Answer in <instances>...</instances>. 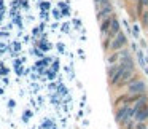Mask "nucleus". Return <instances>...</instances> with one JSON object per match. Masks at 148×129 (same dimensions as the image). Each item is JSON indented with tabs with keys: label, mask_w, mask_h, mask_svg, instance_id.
Here are the masks:
<instances>
[{
	"label": "nucleus",
	"mask_w": 148,
	"mask_h": 129,
	"mask_svg": "<svg viewBox=\"0 0 148 129\" xmlns=\"http://www.w3.org/2000/svg\"><path fill=\"white\" fill-rule=\"evenodd\" d=\"M99 5H102V7H105V5H110V0H96Z\"/></svg>",
	"instance_id": "9b49d317"
},
{
	"label": "nucleus",
	"mask_w": 148,
	"mask_h": 129,
	"mask_svg": "<svg viewBox=\"0 0 148 129\" xmlns=\"http://www.w3.org/2000/svg\"><path fill=\"white\" fill-rule=\"evenodd\" d=\"M110 13H112V7L110 5H105V7L100 10V13L97 14V19L99 21H102V19H105V18H108L110 16Z\"/></svg>",
	"instance_id": "0eeeda50"
},
{
	"label": "nucleus",
	"mask_w": 148,
	"mask_h": 129,
	"mask_svg": "<svg viewBox=\"0 0 148 129\" xmlns=\"http://www.w3.org/2000/svg\"><path fill=\"white\" fill-rule=\"evenodd\" d=\"M118 32H119V23H118V19H116V16H112V23H110V27H108V30H107V34H108L107 38L112 40Z\"/></svg>",
	"instance_id": "39448f33"
},
{
	"label": "nucleus",
	"mask_w": 148,
	"mask_h": 129,
	"mask_svg": "<svg viewBox=\"0 0 148 129\" xmlns=\"http://www.w3.org/2000/svg\"><path fill=\"white\" fill-rule=\"evenodd\" d=\"M121 128H124V129H135V121H134V119H129V121L124 123Z\"/></svg>",
	"instance_id": "1a4fd4ad"
},
{
	"label": "nucleus",
	"mask_w": 148,
	"mask_h": 129,
	"mask_svg": "<svg viewBox=\"0 0 148 129\" xmlns=\"http://www.w3.org/2000/svg\"><path fill=\"white\" fill-rule=\"evenodd\" d=\"M83 26L72 0H0V121L58 129L70 108Z\"/></svg>",
	"instance_id": "f257e3e1"
},
{
	"label": "nucleus",
	"mask_w": 148,
	"mask_h": 129,
	"mask_svg": "<svg viewBox=\"0 0 148 129\" xmlns=\"http://www.w3.org/2000/svg\"><path fill=\"white\" fill-rule=\"evenodd\" d=\"M112 40H113V42H110V45H108V48L112 49V51H118L119 48H123V46L127 43V40H126V35H124V34H121V32H118Z\"/></svg>",
	"instance_id": "7ed1b4c3"
},
{
	"label": "nucleus",
	"mask_w": 148,
	"mask_h": 129,
	"mask_svg": "<svg viewBox=\"0 0 148 129\" xmlns=\"http://www.w3.org/2000/svg\"><path fill=\"white\" fill-rule=\"evenodd\" d=\"M116 121L119 126H123L124 123H127L129 119H132V107L131 105H123L116 108Z\"/></svg>",
	"instance_id": "f03ea898"
},
{
	"label": "nucleus",
	"mask_w": 148,
	"mask_h": 129,
	"mask_svg": "<svg viewBox=\"0 0 148 129\" xmlns=\"http://www.w3.org/2000/svg\"><path fill=\"white\" fill-rule=\"evenodd\" d=\"M132 119H134L135 123H145V121H147V119H148V105L145 107V108H142Z\"/></svg>",
	"instance_id": "423d86ee"
},
{
	"label": "nucleus",
	"mask_w": 148,
	"mask_h": 129,
	"mask_svg": "<svg viewBox=\"0 0 148 129\" xmlns=\"http://www.w3.org/2000/svg\"><path fill=\"white\" fill-rule=\"evenodd\" d=\"M147 129H148V128H147Z\"/></svg>",
	"instance_id": "f8f14e48"
},
{
	"label": "nucleus",
	"mask_w": 148,
	"mask_h": 129,
	"mask_svg": "<svg viewBox=\"0 0 148 129\" xmlns=\"http://www.w3.org/2000/svg\"><path fill=\"white\" fill-rule=\"evenodd\" d=\"M110 23H112V16H108V18H105V19H102L100 32H102V34H107V30H108V27H110Z\"/></svg>",
	"instance_id": "6e6552de"
},
{
	"label": "nucleus",
	"mask_w": 148,
	"mask_h": 129,
	"mask_svg": "<svg viewBox=\"0 0 148 129\" xmlns=\"http://www.w3.org/2000/svg\"><path fill=\"white\" fill-rule=\"evenodd\" d=\"M119 56H121V53H115V54H113V56H112V58H110V59H108V62H115V61H116V59H118V58H119Z\"/></svg>",
	"instance_id": "9d476101"
},
{
	"label": "nucleus",
	"mask_w": 148,
	"mask_h": 129,
	"mask_svg": "<svg viewBox=\"0 0 148 129\" xmlns=\"http://www.w3.org/2000/svg\"><path fill=\"white\" fill-rule=\"evenodd\" d=\"M145 89H147V86H145V83L142 80H135L134 83L129 84V93L127 94H143Z\"/></svg>",
	"instance_id": "20e7f679"
}]
</instances>
